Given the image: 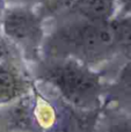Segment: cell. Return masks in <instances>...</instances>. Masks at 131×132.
<instances>
[{
    "mask_svg": "<svg viewBox=\"0 0 131 132\" xmlns=\"http://www.w3.org/2000/svg\"><path fill=\"white\" fill-rule=\"evenodd\" d=\"M45 78L71 108L83 112H92L99 108L101 81L85 64L65 59L49 68Z\"/></svg>",
    "mask_w": 131,
    "mask_h": 132,
    "instance_id": "1",
    "label": "cell"
},
{
    "mask_svg": "<svg viewBox=\"0 0 131 132\" xmlns=\"http://www.w3.org/2000/svg\"><path fill=\"white\" fill-rule=\"evenodd\" d=\"M71 28L63 30L60 38L65 48L81 59L96 62L116 52L115 37L110 22H88L81 20Z\"/></svg>",
    "mask_w": 131,
    "mask_h": 132,
    "instance_id": "2",
    "label": "cell"
},
{
    "mask_svg": "<svg viewBox=\"0 0 131 132\" xmlns=\"http://www.w3.org/2000/svg\"><path fill=\"white\" fill-rule=\"evenodd\" d=\"M41 18L29 7L11 6L2 14V30L11 41L34 51L43 38Z\"/></svg>",
    "mask_w": 131,
    "mask_h": 132,
    "instance_id": "3",
    "label": "cell"
},
{
    "mask_svg": "<svg viewBox=\"0 0 131 132\" xmlns=\"http://www.w3.org/2000/svg\"><path fill=\"white\" fill-rule=\"evenodd\" d=\"M37 101L34 96L24 95L8 104L0 105L1 132H42Z\"/></svg>",
    "mask_w": 131,
    "mask_h": 132,
    "instance_id": "4",
    "label": "cell"
},
{
    "mask_svg": "<svg viewBox=\"0 0 131 132\" xmlns=\"http://www.w3.org/2000/svg\"><path fill=\"white\" fill-rule=\"evenodd\" d=\"M67 11L88 22H110L117 11V0H76Z\"/></svg>",
    "mask_w": 131,
    "mask_h": 132,
    "instance_id": "5",
    "label": "cell"
},
{
    "mask_svg": "<svg viewBox=\"0 0 131 132\" xmlns=\"http://www.w3.org/2000/svg\"><path fill=\"white\" fill-rule=\"evenodd\" d=\"M29 86L18 71L0 66V105L8 104L27 95Z\"/></svg>",
    "mask_w": 131,
    "mask_h": 132,
    "instance_id": "6",
    "label": "cell"
},
{
    "mask_svg": "<svg viewBox=\"0 0 131 132\" xmlns=\"http://www.w3.org/2000/svg\"><path fill=\"white\" fill-rule=\"evenodd\" d=\"M117 50L131 56V16H115L110 21Z\"/></svg>",
    "mask_w": 131,
    "mask_h": 132,
    "instance_id": "7",
    "label": "cell"
},
{
    "mask_svg": "<svg viewBox=\"0 0 131 132\" xmlns=\"http://www.w3.org/2000/svg\"><path fill=\"white\" fill-rule=\"evenodd\" d=\"M118 82L125 90L131 93V59L121 70L118 75Z\"/></svg>",
    "mask_w": 131,
    "mask_h": 132,
    "instance_id": "8",
    "label": "cell"
},
{
    "mask_svg": "<svg viewBox=\"0 0 131 132\" xmlns=\"http://www.w3.org/2000/svg\"><path fill=\"white\" fill-rule=\"evenodd\" d=\"M76 0H50L48 4L44 5V7L46 8V12H57L64 11V9H69V7L71 6Z\"/></svg>",
    "mask_w": 131,
    "mask_h": 132,
    "instance_id": "9",
    "label": "cell"
},
{
    "mask_svg": "<svg viewBox=\"0 0 131 132\" xmlns=\"http://www.w3.org/2000/svg\"><path fill=\"white\" fill-rule=\"evenodd\" d=\"M50 0H5V4L9 5V6H20L31 8L32 6H37V5L44 6Z\"/></svg>",
    "mask_w": 131,
    "mask_h": 132,
    "instance_id": "10",
    "label": "cell"
},
{
    "mask_svg": "<svg viewBox=\"0 0 131 132\" xmlns=\"http://www.w3.org/2000/svg\"><path fill=\"white\" fill-rule=\"evenodd\" d=\"M107 132H131V122H116L108 128Z\"/></svg>",
    "mask_w": 131,
    "mask_h": 132,
    "instance_id": "11",
    "label": "cell"
},
{
    "mask_svg": "<svg viewBox=\"0 0 131 132\" xmlns=\"http://www.w3.org/2000/svg\"><path fill=\"white\" fill-rule=\"evenodd\" d=\"M117 8L121 9L122 15L131 16V0H117Z\"/></svg>",
    "mask_w": 131,
    "mask_h": 132,
    "instance_id": "12",
    "label": "cell"
}]
</instances>
